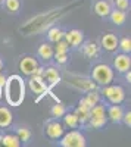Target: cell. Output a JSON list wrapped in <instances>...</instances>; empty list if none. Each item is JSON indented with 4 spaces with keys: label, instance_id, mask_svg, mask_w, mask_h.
<instances>
[{
    "label": "cell",
    "instance_id": "6da1fadb",
    "mask_svg": "<svg viewBox=\"0 0 131 147\" xmlns=\"http://www.w3.org/2000/svg\"><path fill=\"white\" fill-rule=\"evenodd\" d=\"M5 96L10 106H19L25 99V84L19 75H10L5 81Z\"/></svg>",
    "mask_w": 131,
    "mask_h": 147
},
{
    "label": "cell",
    "instance_id": "7a4b0ae2",
    "mask_svg": "<svg viewBox=\"0 0 131 147\" xmlns=\"http://www.w3.org/2000/svg\"><path fill=\"white\" fill-rule=\"evenodd\" d=\"M93 80L96 81L97 84H102V85H108L112 82L113 80V71L111 66L105 65V63H100V65H96L93 68Z\"/></svg>",
    "mask_w": 131,
    "mask_h": 147
},
{
    "label": "cell",
    "instance_id": "3957f363",
    "mask_svg": "<svg viewBox=\"0 0 131 147\" xmlns=\"http://www.w3.org/2000/svg\"><path fill=\"white\" fill-rule=\"evenodd\" d=\"M88 121H90V125L93 127V128H102V127H105V124H106V116H105V106H102V105H99V103H96L94 106H91L90 107V118H88Z\"/></svg>",
    "mask_w": 131,
    "mask_h": 147
},
{
    "label": "cell",
    "instance_id": "277c9868",
    "mask_svg": "<svg viewBox=\"0 0 131 147\" xmlns=\"http://www.w3.org/2000/svg\"><path fill=\"white\" fill-rule=\"evenodd\" d=\"M102 93L108 97V100L113 105H120L125 99V91L121 85H109L108 84V85H105Z\"/></svg>",
    "mask_w": 131,
    "mask_h": 147
},
{
    "label": "cell",
    "instance_id": "5b68a950",
    "mask_svg": "<svg viewBox=\"0 0 131 147\" xmlns=\"http://www.w3.org/2000/svg\"><path fill=\"white\" fill-rule=\"evenodd\" d=\"M86 144H87L86 137L80 131H71L61 140L62 147H84Z\"/></svg>",
    "mask_w": 131,
    "mask_h": 147
},
{
    "label": "cell",
    "instance_id": "8992f818",
    "mask_svg": "<svg viewBox=\"0 0 131 147\" xmlns=\"http://www.w3.org/2000/svg\"><path fill=\"white\" fill-rule=\"evenodd\" d=\"M46 134L47 137L52 140H59L63 136V127L62 124H59L57 121H52L46 125Z\"/></svg>",
    "mask_w": 131,
    "mask_h": 147
},
{
    "label": "cell",
    "instance_id": "52a82bcc",
    "mask_svg": "<svg viewBox=\"0 0 131 147\" xmlns=\"http://www.w3.org/2000/svg\"><path fill=\"white\" fill-rule=\"evenodd\" d=\"M37 68H38V62L34 57H31V56L24 57L21 60V63H19V69L22 71L24 75H32Z\"/></svg>",
    "mask_w": 131,
    "mask_h": 147
},
{
    "label": "cell",
    "instance_id": "ba28073f",
    "mask_svg": "<svg viewBox=\"0 0 131 147\" xmlns=\"http://www.w3.org/2000/svg\"><path fill=\"white\" fill-rule=\"evenodd\" d=\"M28 85L34 94H43L44 91H47V84L40 75H32L31 80L28 81Z\"/></svg>",
    "mask_w": 131,
    "mask_h": 147
},
{
    "label": "cell",
    "instance_id": "9c48e42d",
    "mask_svg": "<svg viewBox=\"0 0 131 147\" xmlns=\"http://www.w3.org/2000/svg\"><path fill=\"white\" fill-rule=\"evenodd\" d=\"M63 37H65V41L69 46H74V47L80 46L82 43V40H84V34H82V31H80V30H71L69 32L63 34Z\"/></svg>",
    "mask_w": 131,
    "mask_h": 147
},
{
    "label": "cell",
    "instance_id": "30bf717a",
    "mask_svg": "<svg viewBox=\"0 0 131 147\" xmlns=\"http://www.w3.org/2000/svg\"><path fill=\"white\" fill-rule=\"evenodd\" d=\"M41 78L44 80V82H47L49 87H53L59 82V72L57 69L55 68H47V69H43V74H41Z\"/></svg>",
    "mask_w": 131,
    "mask_h": 147
},
{
    "label": "cell",
    "instance_id": "8fae6325",
    "mask_svg": "<svg viewBox=\"0 0 131 147\" xmlns=\"http://www.w3.org/2000/svg\"><path fill=\"white\" fill-rule=\"evenodd\" d=\"M113 66L116 68V71L120 72H127L130 71V66H131V59L127 53L124 55H120L113 59Z\"/></svg>",
    "mask_w": 131,
    "mask_h": 147
},
{
    "label": "cell",
    "instance_id": "7c38bea8",
    "mask_svg": "<svg viewBox=\"0 0 131 147\" xmlns=\"http://www.w3.org/2000/svg\"><path fill=\"white\" fill-rule=\"evenodd\" d=\"M118 37L115 34H105L102 37V47L108 52H113L118 49Z\"/></svg>",
    "mask_w": 131,
    "mask_h": 147
},
{
    "label": "cell",
    "instance_id": "4fadbf2b",
    "mask_svg": "<svg viewBox=\"0 0 131 147\" xmlns=\"http://www.w3.org/2000/svg\"><path fill=\"white\" fill-rule=\"evenodd\" d=\"M111 5L106 2V0H97L96 5H94V12H96V15H99L100 18H106L109 16L111 13Z\"/></svg>",
    "mask_w": 131,
    "mask_h": 147
},
{
    "label": "cell",
    "instance_id": "5bb4252c",
    "mask_svg": "<svg viewBox=\"0 0 131 147\" xmlns=\"http://www.w3.org/2000/svg\"><path fill=\"white\" fill-rule=\"evenodd\" d=\"M14 116H12L10 110L6 107H0V128H6L12 124Z\"/></svg>",
    "mask_w": 131,
    "mask_h": 147
},
{
    "label": "cell",
    "instance_id": "9a60e30c",
    "mask_svg": "<svg viewBox=\"0 0 131 147\" xmlns=\"http://www.w3.org/2000/svg\"><path fill=\"white\" fill-rule=\"evenodd\" d=\"M108 115H109V118H111L112 122H120V121H122L124 110H122L121 106H116V105H115V106H111V107H109Z\"/></svg>",
    "mask_w": 131,
    "mask_h": 147
},
{
    "label": "cell",
    "instance_id": "2e32d148",
    "mask_svg": "<svg viewBox=\"0 0 131 147\" xmlns=\"http://www.w3.org/2000/svg\"><path fill=\"white\" fill-rule=\"evenodd\" d=\"M38 56L43 59V60H50L53 57V47L50 44H41L38 47Z\"/></svg>",
    "mask_w": 131,
    "mask_h": 147
},
{
    "label": "cell",
    "instance_id": "e0dca14e",
    "mask_svg": "<svg viewBox=\"0 0 131 147\" xmlns=\"http://www.w3.org/2000/svg\"><path fill=\"white\" fill-rule=\"evenodd\" d=\"M111 19L113 24H116V25H122V24L125 22L127 16L124 13V10H120V9H115V10H111V13H109Z\"/></svg>",
    "mask_w": 131,
    "mask_h": 147
},
{
    "label": "cell",
    "instance_id": "ac0fdd59",
    "mask_svg": "<svg viewBox=\"0 0 131 147\" xmlns=\"http://www.w3.org/2000/svg\"><path fill=\"white\" fill-rule=\"evenodd\" d=\"M2 144L6 147H19L21 140L18 138V136H10V134H6L2 138Z\"/></svg>",
    "mask_w": 131,
    "mask_h": 147
},
{
    "label": "cell",
    "instance_id": "d6986e66",
    "mask_svg": "<svg viewBox=\"0 0 131 147\" xmlns=\"http://www.w3.org/2000/svg\"><path fill=\"white\" fill-rule=\"evenodd\" d=\"M63 121H65V124L69 127V128H77L78 124H80V121H78V116L77 113H65L63 115Z\"/></svg>",
    "mask_w": 131,
    "mask_h": 147
},
{
    "label": "cell",
    "instance_id": "ffe728a7",
    "mask_svg": "<svg viewBox=\"0 0 131 147\" xmlns=\"http://www.w3.org/2000/svg\"><path fill=\"white\" fill-rule=\"evenodd\" d=\"M63 31L62 30H59V28H52L50 31H49V34H47V37H49V40L52 41V43H56V41H59V40H62L63 38Z\"/></svg>",
    "mask_w": 131,
    "mask_h": 147
},
{
    "label": "cell",
    "instance_id": "44dd1931",
    "mask_svg": "<svg viewBox=\"0 0 131 147\" xmlns=\"http://www.w3.org/2000/svg\"><path fill=\"white\" fill-rule=\"evenodd\" d=\"M5 6L9 12L16 13V12L19 10V7H21V2L19 0H5Z\"/></svg>",
    "mask_w": 131,
    "mask_h": 147
},
{
    "label": "cell",
    "instance_id": "7402d4cb",
    "mask_svg": "<svg viewBox=\"0 0 131 147\" xmlns=\"http://www.w3.org/2000/svg\"><path fill=\"white\" fill-rule=\"evenodd\" d=\"M97 52H99V49H97V46L94 44V43H88V44H86V47H84V53H86V56H88V57H94L97 55Z\"/></svg>",
    "mask_w": 131,
    "mask_h": 147
},
{
    "label": "cell",
    "instance_id": "603a6c76",
    "mask_svg": "<svg viewBox=\"0 0 131 147\" xmlns=\"http://www.w3.org/2000/svg\"><path fill=\"white\" fill-rule=\"evenodd\" d=\"M118 47H120L124 53L130 55V52H131V40L125 37V38H122L121 41H118Z\"/></svg>",
    "mask_w": 131,
    "mask_h": 147
},
{
    "label": "cell",
    "instance_id": "cb8c5ba5",
    "mask_svg": "<svg viewBox=\"0 0 131 147\" xmlns=\"http://www.w3.org/2000/svg\"><path fill=\"white\" fill-rule=\"evenodd\" d=\"M16 136H18V138H19L21 141H28L30 137H31V132H30V129H27V128H18V129H16Z\"/></svg>",
    "mask_w": 131,
    "mask_h": 147
},
{
    "label": "cell",
    "instance_id": "d4e9b609",
    "mask_svg": "<svg viewBox=\"0 0 131 147\" xmlns=\"http://www.w3.org/2000/svg\"><path fill=\"white\" fill-rule=\"evenodd\" d=\"M84 102H86L90 107L94 106L96 103H99V94H97V93H88L87 97H84Z\"/></svg>",
    "mask_w": 131,
    "mask_h": 147
},
{
    "label": "cell",
    "instance_id": "484cf974",
    "mask_svg": "<svg viewBox=\"0 0 131 147\" xmlns=\"http://www.w3.org/2000/svg\"><path fill=\"white\" fill-rule=\"evenodd\" d=\"M52 115H53V118H62L65 115V106L63 105H55L52 107Z\"/></svg>",
    "mask_w": 131,
    "mask_h": 147
},
{
    "label": "cell",
    "instance_id": "4316f807",
    "mask_svg": "<svg viewBox=\"0 0 131 147\" xmlns=\"http://www.w3.org/2000/svg\"><path fill=\"white\" fill-rule=\"evenodd\" d=\"M68 49H69V44H68L63 38L59 40V41H56V53H66Z\"/></svg>",
    "mask_w": 131,
    "mask_h": 147
},
{
    "label": "cell",
    "instance_id": "83f0119b",
    "mask_svg": "<svg viewBox=\"0 0 131 147\" xmlns=\"http://www.w3.org/2000/svg\"><path fill=\"white\" fill-rule=\"evenodd\" d=\"M115 6L120 10H127L130 7V0H115Z\"/></svg>",
    "mask_w": 131,
    "mask_h": 147
},
{
    "label": "cell",
    "instance_id": "f1b7e54d",
    "mask_svg": "<svg viewBox=\"0 0 131 147\" xmlns=\"http://www.w3.org/2000/svg\"><path fill=\"white\" fill-rule=\"evenodd\" d=\"M56 62L57 63H65L66 60H68V55L66 53H56Z\"/></svg>",
    "mask_w": 131,
    "mask_h": 147
},
{
    "label": "cell",
    "instance_id": "f546056e",
    "mask_svg": "<svg viewBox=\"0 0 131 147\" xmlns=\"http://www.w3.org/2000/svg\"><path fill=\"white\" fill-rule=\"evenodd\" d=\"M122 121H124V124H125L127 127H131V113H130V112L124 113V116H122Z\"/></svg>",
    "mask_w": 131,
    "mask_h": 147
},
{
    "label": "cell",
    "instance_id": "4dcf8cb0",
    "mask_svg": "<svg viewBox=\"0 0 131 147\" xmlns=\"http://www.w3.org/2000/svg\"><path fill=\"white\" fill-rule=\"evenodd\" d=\"M2 68H3V62H2V59H0V71H2Z\"/></svg>",
    "mask_w": 131,
    "mask_h": 147
},
{
    "label": "cell",
    "instance_id": "1f68e13d",
    "mask_svg": "<svg viewBox=\"0 0 131 147\" xmlns=\"http://www.w3.org/2000/svg\"><path fill=\"white\" fill-rule=\"evenodd\" d=\"M0 97H2V87H0Z\"/></svg>",
    "mask_w": 131,
    "mask_h": 147
},
{
    "label": "cell",
    "instance_id": "d6a6232c",
    "mask_svg": "<svg viewBox=\"0 0 131 147\" xmlns=\"http://www.w3.org/2000/svg\"><path fill=\"white\" fill-rule=\"evenodd\" d=\"M0 2H2V0H0Z\"/></svg>",
    "mask_w": 131,
    "mask_h": 147
}]
</instances>
